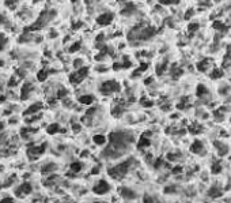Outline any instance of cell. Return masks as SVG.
<instances>
[{
	"label": "cell",
	"mask_w": 231,
	"mask_h": 203,
	"mask_svg": "<svg viewBox=\"0 0 231 203\" xmlns=\"http://www.w3.org/2000/svg\"><path fill=\"white\" fill-rule=\"evenodd\" d=\"M109 145L103 150V157L106 160H120L129 153L131 145L135 142V136L131 131H113L107 136Z\"/></svg>",
	"instance_id": "6da1fadb"
},
{
	"label": "cell",
	"mask_w": 231,
	"mask_h": 203,
	"mask_svg": "<svg viewBox=\"0 0 231 203\" xmlns=\"http://www.w3.org/2000/svg\"><path fill=\"white\" fill-rule=\"evenodd\" d=\"M133 162H135L133 158H127V160L118 162L117 165H113V166L109 168V171H107L109 172V176H110L113 180H121V179H124L125 176L129 173Z\"/></svg>",
	"instance_id": "7a4b0ae2"
},
{
	"label": "cell",
	"mask_w": 231,
	"mask_h": 203,
	"mask_svg": "<svg viewBox=\"0 0 231 203\" xmlns=\"http://www.w3.org/2000/svg\"><path fill=\"white\" fill-rule=\"evenodd\" d=\"M98 91H99V94H102L105 97H113L121 91V83L118 81H116V79L103 81L98 86Z\"/></svg>",
	"instance_id": "3957f363"
},
{
	"label": "cell",
	"mask_w": 231,
	"mask_h": 203,
	"mask_svg": "<svg viewBox=\"0 0 231 203\" xmlns=\"http://www.w3.org/2000/svg\"><path fill=\"white\" fill-rule=\"evenodd\" d=\"M56 17V11L53 10H46V11H42L41 14H39V17L36 19V22L33 23L30 27L27 29V30H30V32H37V30H41V29H44L48 23H49L52 19Z\"/></svg>",
	"instance_id": "277c9868"
},
{
	"label": "cell",
	"mask_w": 231,
	"mask_h": 203,
	"mask_svg": "<svg viewBox=\"0 0 231 203\" xmlns=\"http://www.w3.org/2000/svg\"><path fill=\"white\" fill-rule=\"evenodd\" d=\"M89 75H90V67L89 66H83L80 68H75V71L69 74L68 81H69V83L72 86H79L89 78Z\"/></svg>",
	"instance_id": "5b68a950"
},
{
	"label": "cell",
	"mask_w": 231,
	"mask_h": 203,
	"mask_svg": "<svg viewBox=\"0 0 231 203\" xmlns=\"http://www.w3.org/2000/svg\"><path fill=\"white\" fill-rule=\"evenodd\" d=\"M110 191H112L110 183L107 181V180H105V179H99V180L94 184V187H92V192L95 194L97 196H105L110 192Z\"/></svg>",
	"instance_id": "8992f818"
},
{
	"label": "cell",
	"mask_w": 231,
	"mask_h": 203,
	"mask_svg": "<svg viewBox=\"0 0 231 203\" xmlns=\"http://www.w3.org/2000/svg\"><path fill=\"white\" fill-rule=\"evenodd\" d=\"M118 196H120V200H128V202H132V200H136L137 198V192L135 189H132L131 187H127V185H122V187H118L117 189Z\"/></svg>",
	"instance_id": "52a82bcc"
},
{
	"label": "cell",
	"mask_w": 231,
	"mask_h": 203,
	"mask_svg": "<svg viewBox=\"0 0 231 203\" xmlns=\"http://www.w3.org/2000/svg\"><path fill=\"white\" fill-rule=\"evenodd\" d=\"M46 150V145L45 143H42L41 146H37L36 143H31V145H29L27 146V157L29 160H37V158H39L41 155L44 154V151Z\"/></svg>",
	"instance_id": "ba28073f"
},
{
	"label": "cell",
	"mask_w": 231,
	"mask_h": 203,
	"mask_svg": "<svg viewBox=\"0 0 231 203\" xmlns=\"http://www.w3.org/2000/svg\"><path fill=\"white\" fill-rule=\"evenodd\" d=\"M114 21V14L113 12H110V11H106V12H102V14H99L98 17H97L95 22H97V25H99V26H109L112 25Z\"/></svg>",
	"instance_id": "9c48e42d"
},
{
	"label": "cell",
	"mask_w": 231,
	"mask_h": 203,
	"mask_svg": "<svg viewBox=\"0 0 231 203\" xmlns=\"http://www.w3.org/2000/svg\"><path fill=\"white\" fill-rule=\"evenodd\" d=\"M31 192H33V185L29 181H23L19 187H16L14 191L16 198H23V196H26V195H30Z\"/></svg>",
	"instance_id": "30bf717a"
},
{
	"label": "cell",
	"mask_w": 231,
	"mask_h": 203,
	"mask_svg": "<svg viewBox=\"0 0 231 203\" xmlns=\"http://www.w3.org/2000/svg\"><path fill=\"white\" fill-rule=\"evenodd\" d=\"M33 93H34V85H33L31 82H29V81L23 82V85H22V87H21V100L27 101L29 98L31 97Z\"/></svg>",
	"instance_id": "8fae6325"
},
{
	"label": "cell",
	"mask_w": 231,
	"mask_h": 203,
	"mask_svg": "<svg viewBox=\"0 0 231 203\" xmlns=\"http://www.w3.org/2000/svg\"><path fill=\"white\" fill-rule=\"evenodd\" d=\"M78 102L80 104V105H84V107H91L92 104L95 102V96L89 94V93L80 94V96L78 97Z\"/></svg>",
	"instance_id": "7c38bea8"
},
{
	"label": "cell",
	"mask_w": 231,
	"mask_h": 203,
	"mask_svg": "<svg viewBox=\"0 0 231 203\" xmlns=\"http://www.w3.org/2000/svg\"><path fill=\"white\" fill-rule=\"evenodd\" d=\"M42 109H44V104L41 102V101H37L36 104L30 105V107L23 112V117H25V116H30V114H34V113H38V112H42Z\"/></svg>",
	"instance_id": "4fadbf2b"
},
{
	"label": "cell",
	"mask_w": 231,
	"mask_h": 203,
	"mask_svg": "<svg viewBox=\"0 0 231 203\" xmlns=\"http://www.w3.org/2000/svg\"><path fill=\"white\" fill-rule=\"evenodd\" d=\"M136 11H137V8H136L135 4H133V3H127L124 7H122V10H121V15H122V17H132Z\"/></svg>",
	"instance_id": "5bb4252c"
},
{
	"label": "cell",
	"mask_w": 231,
	"mask_h": 203,
	"mask_svg": "<svg viewBox=\"0 0 231 203\" xmlns=\"http://www.w3.org/2000/svg\"><path fill=\"white\" fill-rule=\"evenodd\" d=\"M190 151H192V153H195V154H200V155H203V154L205 153L203 143L200 142V140H196V142L192 143V146H190Z\"/></svg>",
	"instance_id": "9a60e30c"
},
{
	"label": "cell",
	"mask_w": 231,
	"mask_h": 203,
	"mask_svg": "<svg viewBox=\"0 0 231 203\" xmlns=\"http://www.w3.org/2000/svg\"><path fill=\"white\" fill-rule=\"evenodd\" d=\"M92 143L97 145V146H105L107 143V136L102 135V134H95L92 136Z\"/></svg>",
	"instance_id": "2e32d148"
},
{
	"label": "cell",
	"mask_w": 231,
	"mask_h": 203,
	"mask_svg": "<svg viewBox=\"0 0 231 203\" xmlns=\"http://www.w3.org/2000/svg\"><path fill=\"white\" fill-rule=\"evenodd\" d=\"M83 162L82 161H74V162H71V165H69V171H71L72 175H78V173H80L83 169Z\"/></svg>",
	"instance_id": "e0dca14e"
},
{
	"label": "cell",
	"mask_w": 231,
	"mask_h": 203,
	"mask_svg": "<svg viewBox=\"0 0 231 203\" xmlns=\"http://www.w3.org/2000/svg\"><path fill=\"white\" fill-rule=\"evenodd\" d=\"M151 146V140H149V136L142 135V138L137 140V149L139 150H144L147 147Z\"/></svg>",
	"instance_id": "ac0fdd59"
},
{
	"label": "cell",
	"mask_w": 231,
	"mask_h": 203,
	"mask_svg": "<svg viewBox=\"0 0 231 203\" xmlns=\"http://www.w3.org/2000/svg\"><path fill=\"white\" fill-rule=\"evenodd\" d=\"M57 171V165L53 164V162H50V164H46L41 168V172H42V175H50V173H54Z\"/></svg>",
	"instance_id": "d6986e66"
},
{
	"label": "cell",
	"mask_w": 231,
	"mask_h": 203,
	"mask_svg": "<svg viewBox=\"0 0 231 203\" xmlns=\"http://www.w3.org/2000/svg\"><path fill=\"white\" fill-rule=\"evenodd\" d=\"M60 124L59 123H52L46 127V134H49V135H54L57 132H60Z\"/></svg>",
	"instance_id": "ffe728a7"
},
{
	"label": "cell",
	"mask_w": 231,
	"mask_h": 203,
	"mask_svg": "<svg viewBox=\"0 0 231 203\" xmlns=\"http://www.w3.org/2000/svg\"><path fill=\"white\" fill-rule=\"evenodd\" d=\"M49 76V71H48V68H42V70H39L37 72V81L38 82H45L46 79Z\"/></svg>",
	"instance_id": "44dd1931"
},
{
	"label": "cell",
	"mask_w": 231,
	"mask_h": 203,
	"mask_svg": "<svg viewBox=\"0 0 231 203\" xmlns=\"http://www.w3.org/2000/svg\"><path fill=\"white\" fill-rule=\"evenodd\" d=\"M213 145L217 147V150H219V155H226V154L228 153V147L226 146V145H223L222 142H219V140H216V142H213Z\"/></svg>",
	"instance_id": "7402d4cb"
},
{
	"label": "cell",
	"mask_w": 231,
	"mask_h": 203,
	"mask_svg": "<svg viewBox=\"0 0 231 203\" xmlns=\"http://www.w3.org/2000/svg\"><path fill=\"white\" fill-rule=\"evenodd\" d=\"M211 64V60L210 59H204V60H201L197 64V70L199 71H201V72H205L207 71V68H208V66Z\"/></svg>",
	"instance_id": "603a6c76"
},
{
	"label": "cell",
	"mask_w": 231,
	"mask_h": 203,
	"mask_svg": "<svg viewBox=\"0 0 231 203\" xmlns=\"http://www.w3.org/2000/svg\"><path fill=\"white\" fill-rule=\"evenodd\" d=\"M208 196L210 198H219V196H222V189H219L217 187H212L208 191Z\"/></svg>",
	"instance_id": "cb8c5ba5"
},
{
	"label": "cell",
	"mask_w": 231,
	"mask_h": 203,
	"mask_svg": "<svg viewBox=\"0 0 231 203\" xmlns=\"http://www.w3.org/2000/svg\"><path fill=\"white\" fill-rule=\"evenodd\" d=\"M196 94H197V97L207 96V94H208V90H207V87L204 85H199L197 86V91H196Z\"/></svg>",
	"instance_id": "d4e9b609"
},
{
	"label": "cell",
	"mask_w": 231,
	"mask_h": 203,
	"mask_svg": "<svg viewBox=\"0 0 231 203\" xmlns=\"http://www.w3.org/2000/svg\"><path fill=\"white\" fill-rule=\"evenodd\" d=\"M189 131H190V134H200L201 132V125L197 124V123H192V125L189 127Z\"/></svg>",
	"instance_id": "484cf974"
},
{
	"label": "cell",
	"mask_w": 231,
	"mask_h": 203,
	"mask_svg": "<svg viewBox=\"0 0 231 203\" xmlns=\"http://www.w3.org/2000/svg\"><path fill=\"white\" fill-rule=\"evenodd\" d=\"M8 44V38L6 37V34H3V33H0V52L6 48V45Z\"/></svg>",
	"instance_id": "4316f807"
},
{
	"label": "cell",
	"mask_w": 231,
	"mask_h": 203,
	"mask_svg": "<svg viewBox=\"0 0 231 203\" xmlns=\"http://www.w3.org/2000/svg\"><path fill=\"white\" fill-rule=\"evenodd\" d=\"M167 70V61H163L162 64H158L157 67V74L158 75H163Z\"/></svg>",
	"instance_id": "83f0119b"
},
{
	"label": "cell",
	"mask_w": 231,
	"mask_h": 203,
	"mask_svg": "<svg viewBox=\"0 0 231 203\" xmlns=\"http://www.w3.org/2000/svg\"><path fill=\"white\" fill-rule=\"evenodd\" d=\"M212 26H213V29H216V30H227V26L224 25L223 22H220V21H215L212 23Z\"/></svg>",
	"instance_id": "f1b7e54d"
},
{
	"label": "cell",
	"mask_w": 231,
	"mask_h": 203,
	"mask_svg": "<svg viewBox=\"0 0 231 203\" xmlns=\"http://www.w3.org/2000/svg\"><path fill=\"white\" fill-rule=\"evenodd\" d=\"M72 66H74V68H80L83 67L84 64V59H82V57H78V59H75L74 61H72Z\"/></svg>",
	"instance_id": "f546056e"
},
{
	"label": "cell",
	"mask_w": 231,
	"mask_h": 203,
	"mask_svg": "<svg viewBox=\"0 0 231 203\" xmlns=\"http://www.w3.org/2000/svg\"><path fill=\"white\" fill-rule=\"evenodd\" d=\"M181 74H182V70L180 67H177V66H173V67H171V75H173L174 79H177Z\"/></svg>",
	"instance_id": "4dcf8cb0"
},
{
	"label": "cell",
	"mask_w": 231,
	"mask_h": 203,
	"mask_svg": "<svg viewBox=\"0 0 231 203\" xmlns=\"http://www.w3.org/2000/svg\"><path fill=\"white\" fill-rule=\"evenodd\" d=\"M80 48H82V45H80V41H79V42H74V44H72V46H69V48H68V52H69V53H75V52H78Z\"/></svg>",
	"instance_id": "1f68e13d"
},
{
	"label": "cell",
	"mask_w": 231,
	"mask_h": 203,
	"mask_svg": "<svg viewBox=\"0 0 231 203\" xmlns=\"http://www.w3.org/2000/svg\"><path fill=\"white\" fill-rule=\"evenodd\" d=\"M188 107H189V98L188 97H184V98L181 100V102L177 105L178 109H185V108H188Z\"/></svg>",
	"instance_id": "d6a6232c"
},
{
	"label": "cell",
	"mask_w": 231,
	"mask_h": 203,
	"mask_svg": "<svg viewBox=\"0 0 231 203\" xmlns=\"http://www.w3.org/2000/svg\"><path fill=\"white\" fill-rule=\"evenodd\" d=\"M211 171H212L213 173H219V172L222 171V164H220V162H213Z\"/></svg>",
	"instance_id": "836d02e7"
},
{
	"label": "cell",
	"mask_w": 231,
	"mask_h": 203,
	"mask_svg": "<svg viewBox=\"0 0 231 203\" xmlns=\"http://www.w3.org/2000/svg\"><path fill=\"white\" fill-rule=\"evenodd\" d=\"M222 75H223V72H222L220 70L215 68V70L212 71V74H211V78H212V79H219V78H222Z\"/></svg>",
	"instance_id": "e575fe53"
},
{
	"label": "cell",
	"mask_w": 231,
	"mask_h": 203,
	"mask_svg": "<svg viewBox=\"0 0 231 203\" xmlns=\"http://www.w3.org/2000/svg\"><path fill=\"white\" fill-rule=\"evenodd\" d=\"M159 3L163 6H171V4H178L180 0H159Z\"/></svg>",
	"instance_id": "d590c367"
},
{
	"label": "cell",
	"mask_w": 231,
	"mask_h": 203,
	"mask_svg": "<svg viewBox=\"0 0 231 203\" xmlns=\"http://www.w3.org/2000/svg\"><path fill=\"white\" fill-rule=\"evenodd\" d=\"M140 104H142L143 107L148 108V107H152V105H154V101L148 100V98H142V101H140Z\"/></svg>",
	"instance_id": "8d00e7d4"
},
{
	"label": "cell",
	"mask_w": 231,
	"mask_h": 203,
	"mask_svg": "<svg viewBox=\"0 0 231 203\" xmlns=\"http://www.w3.org/2000/svg\"><path fill=\"white\" fill-rule=\"evenodd\" d=\"M199 23H190V25L188 26V30H189V33H195V32H197L199 30Z\"/></svg>",
	"instance_id": "74e56055"
},
{
	"label": "cell",
	"mask_w": 231,
	"mask_h": 203,
	"mask_svg": "<svg viewBox=\"0 0 231 203\" xmlns=\"http://www.w3.org/2000/svg\"><path fill=\"white\" fill-rule=\"evenodd\" d=\"M167 160L169 161H178L180 160V155L175 153H169L167 154Z\"/></svg>",
	"instance_id": "f35d334b"
},
{
	"label": "cell",
	"mask_w": 231,
	"mask_h": 203,
	"mask_svg": "<svg viewBox=\"0 0 231 203\" xmlns=\"http://www.w3.org/2000/svg\"><path fill=\"white\" fill-rule=\"evenodd\" d=\"M177 189H175L174 185H170V187H166L164 188V194H174Z\"/></svg>",
	"instance_id": "ab89813d"
},
{
	"label": "cell",
	"mask_w": 231,
	"mask_h": 203,
	"mask_svg": "<svg viewBox=\"0 0 231 203\" xmlns=\"http://www.w3.org/2000/svg\"><path fill=\"white\" fill-rule=\"evenodd\" d=\"M224 111H226L224 108H220V109H217V111H215V112H213V114H215L216 117H222V116H223V114H224Z\"/></svg>",
	"instance_id": "60d3db41"
},
{
	"label": "cell",
	"mask_w": 231,
	"mask_h": 203,
	"mask_svg": "<svg viewBox=\"0 0 231 203\" xmlns=\"http://www.w3.org/2000/svg\"><path fill=\"white\" fill-rule=\"evenodd\" d=\"M181 172H182V166H181V165H178V166H175V168L171 169V173H173V175H177V173H181Z\"/></svg>",
	"instance_id": "b9f144b4"
},
{
	"label": "cell",
	"mask_w": 231,
	"mask_h": 203,
	"mask_svg": "<svg viewBox=\"0 0 231 203\" xmlns=\"http://www.w3.org/2000/svg\"><path fill=\"white\" fill-rule=\"evenodd\" d=\"M72 130H74V132H76V131H80L82 130V123H79V124H76V123H74L72 124Z\"/></svg>",
	"instance_id": "7bdbcfd3"
},
{
	"label": "cell",
	"mask_w": 231,
	"mask_h": 203,
	"mask_svg": "<svg viewBox=\"0 0 231 203\" xmlns=\"http://www.w3.org/2000/svg\"><path fill=\"white\" fill-rule=\"evenodd\" d=\"M14 198H12V196H6V198H1V199H0V202L1 203H4V202H14Z\"/></svg>",
	"instance_id": "ee69618b"
},
{
	"label": "cell",
	"mask_w": 231,
	"mask_h": 203,
	"mask_svg": "<svg viewBox=\"0 0 231 203\" xmlns=\"http://www.w3.org/2000/svg\"><path fill=\"white\" fill-rule=\"evenodd\" d=\"M143 202H157V200L154 199L152 196H148V195H146L144 198H143Z\"/></svg>",
	"instance_id": "f6af8a7d"
},
{
	"label": "cell",
	"mask_w": 231,
	"mask_h": 203,
	"mask_svg": "<svg viewBox=\"0 0 231 203\" xmlns=\"http://www.w3.org/2000/svg\"><path fill=\"white\" fill-rule=\"evenodd\" d=\"M192 15H193V10H188V12L185 14V19H190Z\"/></svg>",
	"instance_id": "bcb514c9"
},
{
	"label": "cell",
	"mask_w": 231,
	"mask_h": 203,
	"mask_svg": "<svg viewBox=\"0 0 231 203\" xmlns=\"http://www.w3.org/2000/svg\"><path fill=\"white\" fill-rule=\"evenodd\" d=\"M152 82H154V78H152V76H149L148 79L144 81V85H149V83H152Z\"/></svg>",
	"instance_id": "7dc6e473"
},
{
	"label": "cell",
	"mask_w": 231,
	"mask_h": 203,
	"mask_svg": "<svg viewBox=\"0 0 231 203\" xmlns=\"http://www.w3.org/2000/svg\"><path fill=\"white\" fill-rule=\"evenodd\" d=\"M4 21H6V18H4V15L0 14V25H1V23H4Z\"/></svg>",
	"instance_id": "c3c4849f"
},
{
	"label": "cell",
	"mask_w": 231,
	"mask_h": 203,
	"mask_svg": "<svg viewBox=\"0 0 231 203\" xmlns=\"http://www.w3.org/2000/svg\"><path fill=\"white\" fill-rule=\"evenodd\" d=\"M3 128H4V124H3V123H0V131H1Z\"/></svg>",
	"instance_id": "681fc988"
}]
</instances>
